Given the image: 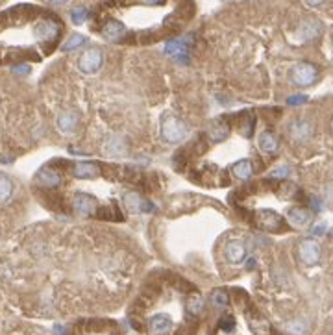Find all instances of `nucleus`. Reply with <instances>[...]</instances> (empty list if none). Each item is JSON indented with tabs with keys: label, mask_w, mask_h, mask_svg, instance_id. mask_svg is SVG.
I'll list each match as a JSON object with an SVG mask.
<instances>
[{
	"label": "nucleus",
	"mask_w": 333,
	"mask_h": 335,
	"mask_svg": "<svg viewBox=\"0 0 333 335\" xmlns=\"http://www.w3.org/2000/svg\"><path fill=\"white\" fill-rule=\"evenodd\" d=\"M211 304L215 307H218V309L226 307L228 306V293L224 291V289H215V291L211 293Z\"/></svg>",
	"instance_id": "obj_25"
},
{
	"label": "nucleus",
	"mask_w": 333,
	"mask_h": 335,
	"mask_svg": "<svg viewBox=\"0 0 333 335\" xmlns=\"http://www.w3.org/2000/svg\"><path fill=\"white\" fill-rule=\"evenodd\" d=\"M324 0H305V4L307 6H320Z\"/></svg>",
	"instance_id": "obj_35"
},
{
	"label": "nucleus",
	"mask_w": 333,
	"mask_h": 335,
	"mask_svg": "<svg viewBox=\"0 0 333 335\" xmlns=\"http://www.w3.org/2000/svg\"><path fill=\"white\" fill-rule=\"evenodd\" d=\"M11 193H13V182L6 174H0V204L8 202Z\"/></svg>",
	"instance_id": "obj_23"
},
{
	"label": "nucleus",
	"mask_w": 333,
	"mask_h": 335,
	"mask_svg": "<svg viewBox=\"0 0 333 335\" xmlns=\"http://www.w3.org/2000/svg\"><path fill=\"white\" fill-rule=\"evenodd\" d=\"M311 208H313L315 211H320V198L313 196V198H311Z\"/></svg>",
	"instance_id": "obj_34"
},
{
	"label": "nucleus",
	"mask_w": 333,
	"mask_h": 335,
	"mask_svg": "<svg viewBox=\"0 0 333 335\" xmlns=\"http://www.w3.org/2000/svg\"><path fill=\"white\" fill-rule=\"evenodd\" d=\"M35 182L43 187H58L59 182H61V176L56 169H50V167H45L35 174Z\"/></svg>",
	"instance_id": "obj_14"
},
{
	"label": "nucleus",
	"mask_w": 333,
	"mask_h": 335,
	"mask_svg": "<svg viewBox=\"0 0 333 335\" xmlns=\"http://www.w3.org/2000/svg\"><path fill=\"white\" fill-rule=\"evenodd\" d=\"M291 174V169L289 167H278V169H274L271 172V178H274V180H278V178H287V176Z\"/></svg>",
	"instance_id": "obj_29"
},
{
	"label": "nucleus",
	"mask_w": 333,
	"mask_h": 335,
	"mask_svg": "<svg viewBox=\"0 0 333 335\" xmlns=\"http://www.w3.org/2000/svg\"><path fill=\"white\" fill-rule=\"evenodd\" d=\"M232 172L237 180H248V178L254 174V165H252L250 160H241V161H237V163H233Z\"/></svg>",
	"instance_id": "obj_20"
},
{
	"label": "nucleus",
	"mask_w": 333,
	"mask_h": 335,
	"mask_svg": "<svg viewBox=\"0 0 333 335\" xmlns=\"http://www.w3.org/2000/svg\"><path fill=\"white\" fill-rule=\"evenodd\" d=\"M257 143H259V148L265 154H276L278 148H280V141H278V137L272 131H263L259 139H257Z\"/></svg>",
	"instance_id": "obj_17"
},
{
	"label": "nucleus",
	"mask_w": 333,
	"mask_h": 335,
	"mask_svg": "<svg viewBox=\"0 0 333 335\" xmlns=\"http://www.w3.org/2000/svg\"><path fill=\"white\" fill-rule=\"evenodd\" d=\"M320 30H322L320 23H317V20H305L296 30V35H298L300 41H313L315 37H319Z\"/></svg>",
	"instance_id": "obj_16"
},
{
	"label": "nucleus",
	"mask_w": 333,
	"mask_h": 335,
	"mask_svg": "<svg viewBox=\"0 0 333 335\" xmlns=\"http://www.w3.org/2000/svg\"><path fill=\"white\" fill-rule=\"evenodd\" d=\"M307 102V97H291L289 104H305Z\"/></svg>",
	"instance_id": "obj_33"
},
{
	"label": "nucleus",
	"mask_w": 333,
	"mask_h": 335,
	"mask_svg": "<svg viewBox=\"0 0 333 335\" xmlns=\"http://www.w3.org/2000/svg\"><path fill=\"white\" fill-rule=\"evenodd\" d=\"M289 76H291V82L295 83V85H298V87H309V85H313L317 82L319 71L311 63H298L291 69Z\"/></svg>",
	"instance_id": "obj_3"
},
{
	"label": "nucleus",
	"mask_w": 333,
	"mask_h": 335,
	"mask_svg": "<svg viewBox=\"0 0 333 335\" xmlns=\"http://www.w3.org/2000/svg\"><path fill=\"white\" fill-rule=\"evenodd\" d=\"M83 43H85V37H83V35H80V34H74V35H71V37H69V41L63 44L61 49L65 50V52H71V50L78 49V47H82Z\"/></svg>",
	"instance_id": "obj_26"
},
{
	"label": "nucleus",
	"mask_w": 333,
	"mask_h": 335,
	"mask_svg": "<svg viewBox=\"0 0 333 335\" xmlns=\"http://www.w3.org/2000/svg\"><path fill=\"white\" fill-rule=\"evenodd\" d=\"M224 256L230 263H242L247 259V247L241 241H230L224 248Z\"/></svg>",
	"instance_id": "obj_13"
},
{
	"label": "nucleus",
	"mask_w": 333,
	"mask_h": 335,
	"mask_svg": "<svg viewBox=\"0 0 333 335\" xmlns=\"http://www.w3.org/2000/svg\"><path fill=\"white\" fill-rule=\"evenodd\" d=\"M287 330H289L293 335H305V331H307V328H305L304 322L295 321V322H289V324H287Z\"/></svg>",
	"instance_id": "obj_28"
},
{
	"label": "nucleus",
	"mask_w": 333,
	"mask_h": 335,
	"mask_svg": "<svg viewBox=\"0 0 333 335\" xmlns=\"http://www.w3.org/2000/svg\"><path fill=\"white\" fill-rule=\"evenodd\" d=\"M311 233H313V235H324V233H326V224H315L313 226V230H311Z\"/></svg>",
	"instance_id": "obj_32"
},
{
	"label": "nucleus",
	"mask_w": 333,
	"mask_h": 335,
	"mask_svg": "<svg viewBox=\"0 0 333 335\" xmlns=\"http://www.w3.org/2000/svg\"><path fill=\"white\" fill-rule=\"evenodd\" d=\"M298 256L305 265H317L320 261V247L313 239H305L298 247Z\"/></svg>",
	"instance_id": "obj_10"
},
{
	"label": "nucleus",
	"mask_w": 333,
	"mask_h": 335,
	"mask_svg": "<svg viewBox=\"0 0 333 335\" xmlns=\"http://www.w3.org/2000/svg\"><path fill=\"white\" fill-rule=\"evenodd\" d=\"M204 309V298L200 295H191L185 302V311H187L189 315L196 317L198 313H202Z\"/></svg>",
	"instance_id": "obj_22"
},
{
	"label": "nucleus",
	"mask_w": 333,
	"mask_h": 335,
	"mask_svg": "<svg viewBox=\"0 0 333 335\" xmlns=\"http://www.w3.org/2000/svg\"><path fill=\"white\" fill-rule=\"evenodd\" d=\"M252 130H254V117H252V113H242V115H241V124H239V131H241V136L250 137Z\"/></svg>",
	"instance_id": "obj_24"
},
{
	"label": "nucleus",
	"mask_w": 333,
	"mask_h": 335,
	"mask_svg": "<svg viewBox=\"0 0 333 335\" xmlns=\"http://www.w3.org/2000/svg\"><path fill=\"white\" fill-rule=\"evenodd\" d=\"M174 330V322L169 315L158 313L148 321V333L150 335H169Z\"/></svg>",
	"instance_id": "obj_11"
},
{
	"label": "nucleus",
	"mask_w": 333,
	"mask_h": 335,
	"mask_svg": "<svg viewBox=\"0 0 333 335\" xmlns=\"http://www.w3.org/2000/svg\"><path fill=\"white\" fill-rule=\"evenodd\" d=\"M76 124H78V115L74 111H65L58 117V128H59V131H63V133H71V131H74Z\"/></svg>",
	"instance_id": "obj_21"
},
{
	"label": "nucleus",
	"mask_w": 333,
	"mask_h": 335,
	"mask_svg": "<svg viewBox=\"0 0 333 335\" xmlns=\"http://www.w3.org/2000/svg\"><path fill=\"white\" fill-rule=\"evenodd\" d=\"M228 133H230V126L224 124V121H215L209 124L208 136L211 141H215V143L224 141V139L228 137Z\"/></svg>",
	"instance_id": "obj_19"
},
{
	"label": "nucleus",
	"mask_w": 333,
	"mask_h": 335,
	"mask_svg": "<svg viewBox=\"0 0 333 335\" xmlns=\"http://www.w3.org/2000/svg\"><path fill=\"white\" fill-rule=\"evenodd\" d=\"M13 73L15 74H20V76H25V74L30 73V65H15Z\"/></svg>",
	"instance_id": "obj_31"
},
{
	"label": "nucleus",
	"mask_w": 333,
	"mask_h": 335,
	"mask_svg": "<svg viewBox=\"0 0 333 335\" xmlns=\"http://www.w3.org/2000/svg\"><path fill=\"white\" fill-rule=\"evenodd\" d=\"M193 43V39L191 37H184V39H172V41H167L165 44V52L176 58V61L180 63H187L189 61V47Z\"/></svg>",
	"instance_id": "obj_7"
},
{
	"label": "nucleus",
	"mask_w": 333,
	"mask_h": 335,
	"mask_svg": "<svg viewBox=\"0 0 333 335\" xmlns=\"http://www.w3.org/2000/svg\"><path fill=\"white\" fill-rule=\"evenodd\" d=\"M161 137L167 143H180L187 137V126L184 121H180L178 117L167 115L161 121Z\"/></svg>",
	"instance_id": "obj_2"
},
{
	"label": "nucleus",
	"mask_w": 333,
	"mask_h": 335,
	"mask_svg": "<svg viewBox=\"0 0 333 335\" xmlns=\"http://www.w3.org/2000/svg\"><path fill=\"white\" fill-rule=\"evenodd\" d=\"M313 136V124L305 119H296L289 124V137L296 143H305Z\"/></svg>",
	"instance_id": "obj_8"
},
{
	"label": "nucleus",
	"mask_w": 333,
	"mask_h": 335,
	"mask_svg": "<svg viewBox=\"0 0 333 335\" xmlns=\"http://www.w3.org/2000/svg\"><path fill=\"white\" fill-rule=\"evenodd\" d=\"M87 17H89V11H87L85 8H76V10L71 11V20H73L74 25H82V23H85Z\"/></svg>",
	"instance_id": "obj_27"
},
{
	"label": "nucleus",
	"mask_w": 333,
	"mask_h": 335,
	"mask_svg": "<svg viewBox=\"0 0 333 335\" xmlns=\"http://www.w3.org/2000/svg\"><path fill=\"white\" fill-rule=\"evenodd\" d=\"M73 174L80 180H91V178H97L100 174V169H98L97 163H89V161H82V163H76L73 165Z\"/></svg>",
	"instance_id": "obj_15"
},
{
	"label": "nucleus",
	"mask_w": 333,
	"mask_h": 335,
	"mask_svg": "<svg viewBox=\"0 0 333 335\" xmlns=\"http://www.w3.org/2000/svg\"><path fill=\"white\" fill-rule=\"evenodd\" d=\"M322 196H324V202L329 206V208H333V184H329V185H326L324 187V193H322Z\"/></svg>",
	"instance_id": "obj_30"
},
{
	"label": "nucleus",
	"mask_w": 333,
	"mask_h": 335,
	"mask_svg": "<svg viewBox=\"0 0 333 335\" xmlns=\"http://www.w3.org/2000/svg\"><path fill=\"white\" fill-rule=\"evenodd\" d=\"M104 150L109 155H122L126 152V143L121 136H109L106 139V145H104Z\"/></svg>",
	"instance_id": "obj_18"
},
{
	"label": "nucleus",
	"mask_w": 333,
	"mask_h": 335,
	"mask_svg": "<svg viewBox=\"0 0 333 335\" xmlns=\"http://www.w3.org/2000/svg\"><path fill=\"white\" fill-rule=\"evenodd\" d=\"M73 209L74 213L82 215V217H89V215L97 213V200H95V196L87 193H76L73 198Z\"/></svg>",
	"instance_id": "obj_9"
},
{
	"label": "nucleus",
	"mask_w": 333,
	"mask_h": 335,
	"mask_svg": "<svg viewBox=\"0 0 333 335\" xmlns=\"http://www.w3.org/2000/svg\"><path fill=\"white\" fill-rule=\"evenodd\" d=\"M256 224L259 228L269 230V232H281L285 226L283 219L272 209H261L256 213Z\"/></svg>",
	"instance_id": "obj_5"
},
{
	"label": "nucleus",
	"mask_w": 333,
	"mask_h": 335,
	"mask_svg": "<svg viewBox=\"0 0 333 335\" xmlns=\"http://www.w3.org/2000/svg\"><path fill=\"white\" fill-rule=\"evenodd\" d=\"M287 220L295 228H304V226H307L311 222V209L295 206V208H291L287 211Z\"/></svg>",
	"instance_id": "obj_12"
},
{
	"label": "nucleus",
	"mask_w": 333,
	"mask_h": 335,
	"mask_svg": "<svg viewBox=\"0 0 333 335\" xmlns=\"http://www.w3.org/2000/svg\"><path fill=\"white\" fill-rule=\"evenodd\" d=\"M102 61H104V56L100 49H87L78 58V69L85 74H93L102 67Z\"/></svg>",
	"instance_id": "obj_4"
},
{
	"label": "nucleus",
	"mask_w": 333,
	"mask_h": 335,
	"mask_svg": "<svg viewBox=\"0 0 333 335\" xmlns=\"http://www.w3.org/2000/svg\"><path fill=\"white\" fill-rule=\"evenodd\" d=\"M45 10L34 6H17L0 15V63H17L23 59H41V52L50 54L61 35V23L56 15H50L37 32L23 35L37 23Z\"/></svg>",
	"instance_id": "obj_1"
},
{
	"label": "nucleus",
	"mask_w": 333,
	"mask_h": 335,
	"mask_svg": "<svg viewBox=\"0 0 333 335\" xmlns=\"http://www.w3.org/2000/svg\"><path fill=\"white\" fill-rule=\"evenodd\" d=\"M52 2H56V4H63V2H67V0H52Z\"/></svg>",
	"instance_id": "obj_36"
},
{
	"label": "nucleus",
	"mask_w": 333,
	"mask_h": 335,
	"mask_svg": "<svg viewBox=\"0 0 333 335\" xmlns=\"http://www.w3.org/2000/svg\"><path fill=\"white\" fill-rule=\"evenodd\" d=\"M122 204H124L128 213H148V211L154 209V206L146 202L136 191H128V193L122 194Z\"/></svg>",
	"instance_id": "obj_6"
}]
</instances>
